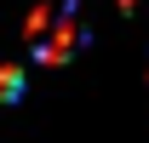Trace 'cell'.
<instances>
[{"label":"cell","instance_id":"cell-1","mask_svg":"<svg viewBox=\"0 0 149 143\" xmlns=\"http://www.w3.org/2000/svg\"><path fill=\"white\" fill-rule=\"evenodd\" d=\"M29 52L35 63H69L80 46H86V23H80V6H40L35 17H29Z\"/></svg>","mask_w":149,"mask_h":143},{"label":"cell","instance_id":"cell-2","mask_svg":"<svg viewBox=\"0 0 149 143\" xmlns=\"http://www.w3.org/2000/svg\"><path fill=\"white\" fill-rule=\"evenodd\" d=\"M23 92V74L17 69H0V97H6V103H12V97H17Z\"/></svg>","mask_w":149,"mask_h":143}]
</instances>
